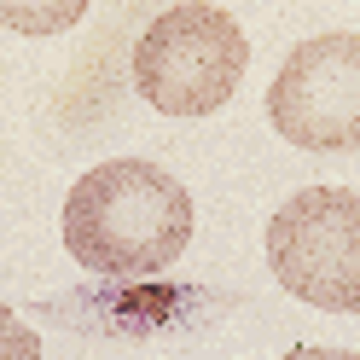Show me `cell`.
Wrapping results in <instances>:
<instances>
[{"label": "cell", "instance_id": "cell-4", "mask_svg": "<svg viewBox=\"0 0 360 360\" xmlns=\"http://www.w3.org/2000/svg\"><path fill=\"white\" fill-rule=\"evenodd\" d=\"M267 122L302 151H360V35L297 41L267 87Z\"/></svg>", "mask_w": 360, "mask_h": 360}, {"label": "cell", "instance_id": "cell-1", "mask_svg": "<svg viewBox=\"0 0 360 360\" xmlns=\"http://www.w3.org/2000/svg\"><path fill=\"white\" fill-rule=\"evenodd\" d=\"M192 244V198L186 186L146 163V157H110L87 169L64 198V250L87 274L140 279L163 274Z\"/></svg>", "mask_w": 360, "mask_h": 360}, {"label": "cell", "instance_id": "cell-5", "mask_svg": "<svg viewBox=\"0 0 360 360\" xmlns=\"http://www.w3.org/2000/svg\"><path fill=\"white\" fill-rule=\"evenodd\" d=\"M82 18V6H53V12H30V6H0V24H12V30H30V35H41V30H70Z\"/></svg>", "mask_w": 360, "mask_h": 360}, {"label": "cell", "instance_id": "cell-6", "mask_svg": "<svg viewBox=\"0 0 360 360\" xmlns=\"http://www.w3.org/2000/svg\"><path fill=\"white\" fill-rule=\"evenodd\" d=\"M0 360H41V337L12 308H0Z\"/></svg>", "mask_w": 360, "mask_h": 360}, {"label": "cell", "instance_id": "cell-3", "mask_svg": "<svg viewBox=\"0 0 360 360\" xmlns=\"http://www.w3.org/2000/svg\"><path fill=\"white\" fill-rule=\"evenodd\" d=\"M274 279L326 314H360V192L302 186L267 221Z\"/></svg>", "mask_w": 360, "mask_h": 360}, {"label": "cell", "instance_id": "cell-7", "mask_svg": "<svg viewBox=\"0 0 360 360\" xmlns=\"http://www.w3.org/2000/svg\"><path fill=\"white\" fill-rule=\"evenodd\" d=\"M285 360H360V354H349V349H314V343H302V349H290Z\"/></svg>", "mask_w": 360, "mask_h": 360}, {"label": "cell", "instance_id": "cell-2", "mask_svg": "<svg viewBox=\"0 0 360 360\" xmlns=\"http://www.w3.org/2000/svg\"><path fill=\"white\" fill-rule=\"evenodd\" d=\"M244 64H250V41L238 18L227 6L186 0L146 24L134 47V87L163 117H210L238 94Z\"/></svg>", "mask_w": 360, "mask_h": 360}]
</instances>
